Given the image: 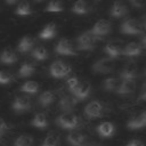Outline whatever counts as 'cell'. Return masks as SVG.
<instances>
[{
  "mask_svg": "<svg viewBox=\"0 0 146 146\" xmlns=\"http://www.w3.org/2000/svg\"><path fill=\"white\" fill-rule=\"evenodd\" d=\"M57 125L66 130H74L79 125V117L72 112H64L56 119Z\"/></svg>",
  "mask_w": 146,
  "mask_h": 146,
  "instance_id": "1",
  "label": "cell"
},
{
  "mask_svg": "<svg viewBox=\"0 0 146 146\" xmlns=\"http://www.w3.org/2000/svg\"><path fill=\"white\" fill-rule=\"evenodd\" d=\"M98 39L91 31L83 32L78 38V49L80 50H92L95 47V42Z\"/></svg>",
  "mask_w": 146,
  "mask_h": 146,
  "instance_id": "2",
  "label": "cell"
},
{
  "mask_svg": "<svg viewBox=\"0 0 146 146\" xmlns=\"http://www.w3.org/2000/svg\"><path fill=\"white\" fill-rule=\"evenodd\" d=\"M120 31L124 34H140L143 32V24L136 18H129L121 24Z\"/></svg>",
  "mask_w": 146,
  "mask_h": 146,
  "instance_id": "3",
  "label": "cell"
},
{
  "mask_svg": "<svg viewBox=\"0 0 146 146\" xmlns=\"http://www.w3.org/2000/svg\"><path fill=\"white\" fill-rule=\"evenodd\" d=\"M114 70V62L111 57H104L92 64V71L99 74H107Z\"/></svg>",
  "mask_w": 146,
  "mask_h": 146,
  "instance_id": "4",
  "label": "cell"
},
{
  "mask_svg": "<svg viewBox=\"0 0 146 146\" xmlns=\"http://www.w3.org/2000/svg\"><path fill=\"white\" fill-rule=\"evenodd\" d=\"M71 71H72L71 66L63 60H55L50 65V74L57 79L66 76L67 74L71 73Z\"/></svg>",
  "mask_w": 146,
  "mask_h": 146,
  "instance_id": "5",
  "label": "cell"
},
{
  "mask_svg": "<svg viewBox=\"0 0 146 146\" xmlns=\"http://www.w3.org/2000/svg\"><path fill=\"white\" fill-rule=\"evenodd\" d=\"M103 113H104V105L99 100H92L88 103L87 106L84 107V114L90 119L99 117L103 115Z\"/></svg>",
  "mask_w": 146,
  "mask_h": 146,
  "instance_id": "6",
  "label": "cell"
},
{
  "mask_svg": "<svg viewBox=\"0 0 146 146\" xmlns=\"http://www.w3.org/2000/svg\"><path fill=\"white\" fill-rule=\"evenodd\" d=\"M79 99L74 95H64L58 103V107L63 112H72L75 105L78 104Z\"/></svg>",
  "mask_w": 146,
  "mask_h": 146,
  "instance_id": "7",
  "label": "cell"
},
{
  "mask_svg": "<svg viewBox=\"0 0 146 146\" xmlns=\"http://www.w3.org/2000/svg\"><path fill=\"white\" fill-rule=\"evenodd\" d=\"M30 107H31V98L26 95H19L13 102V110L17 113L25 112Z\"/></svg>",
  "mask_w": 146,
  "mask_h": 146,
  "instance_id": "8",
  "label": "cell"
},
{
  "mask_svg": "<svg viewBox=\"0 0 146 146\" xmlns=\"http://www.w3.org/2000/svg\"><path fill=\"white\" fill-rule=\"evenodd\" d=\"M55 51L59 55H65V56H74L75 55V51L73 49L71 41H68L65 38H63L58 41V43L56 44Z\"/></svg>",
  "mask_w": 146,
  "mask_h": 146,
  "instance_id": "9",
  "label": "cell"
},
{
  "mask_svg": "<svg viewBox=\"0 0 146 146\" xmlns=\"http://www.w3.org/2000/svg\"><path fill=\"white\" fill-rule=\"evenodd\" d=\"M90 31L97 36L105 35V34L110 33V31H111V23L107 19H99L94 24V26Z\"/></svg>",
  "mask_w": 146,
  "mask_h": 146,
  "instance_id": "10",
  "label": "cell"
},
{
  "mask_svg": "<svg viewBox=\"0 0 146 146\" xmlns=\"http://www.w3.org/2000/svg\"><path fill=\"white\" fill-rule=\"evenodd\" d=\"M90 91H91V84L88 81H84V82H79L78 87L72 91V95H74L80 102L87 98L90 95Z\"/></svg>",
  "mask_w": 146,
  "mask_h": 146,
  "instance_id": "11",
  "label": "cell"
},
{
  "mask_svg": "<svg viewBox=\"0 0 146 146\" xmlns=\"http://www.w3.org/2000/svg\"><path fill=\"white\" fill-rule=\"evenodd\" d=\"M122 80H135L138 75V68L137 65L133 62H129L128 64L124 65L120 73Z\"/></svg>",
  "mask_w": 146,
  "mask_h": 146,
  "instance_id": "12",
  "label": "cell"
},
{
  "mask_svg": "<svg viewBox=\"0 0 146 146\" xmlns=\"http://www.w3.org/2000/svg\"><path fill=\"white\" fill-rule=\"evenodd\" d=\"M66 140L68 144H71L72 146H83L87 143V137L84 133H82L81 131H71L67 137Z\"/></svg>",
  "mask_w": 146,
  "mask_h": 146,
  "instance_id": "13",
  "label": "cell"
},
{
  "mask_svg": "<svg viewBox=\"0 0 146 146\" xmlns=\"http://www.w3.org/2000/svg\"><path fill=\"white\" fill-rule=\"evenodd\" d=\"M104 51L108 55V57H111V58H116V57H119L120 55H122L123 47H122L121 42L112 41V42H108V43L105 46Z\"/></svg>",
  "mask_w": 146,
  "mask_h": 146,
  "instance_id": "14",
  "label": "cell"
},
{
  "mask_svg": "<svg viewBox=\"0 0 146 146\" xmlns=\"http://www.w3.org/2000/svg\"><path fill=\"white\" fill-rule=\"evenodd\" d=\"M127 13H128L127 6H125L122 1H120V0H116V1L112 5V7H111V9H110V15H111L112 17H114V18L123 17V16L127 15Z\"/></svg>",
  "mask_w": 146,
  "mask_h": 146,
  "instance_id": "15",
  "label": "cell"
},
{
  "mask_svg": "<svg viewBox=\"0 0 146 146\" xmlns=\"http://www.w3.org/2000/svg\"><path fill=\"white\" fill-rule=\"evenodd\" d=\"M135 90H136L135 80H123L115 89L116 94L119 95H129V94H132Z\"/></svg>",
  "mask_w": 146,
  "mask_h": 146,
  "instance_id": "16",
  "label": "cell"
},
{
  "mask_svg": "<svg viewBox=\"0 0 146 146\" xmlns=\"http://www.w3.org/2000/svg\"><path fill=\"white\" fill-rule=\"evenodd\" d=\"M114 125L112 122H108V121H105V122H102L98 127H97V132L99 133V136L102 137H111L113 133H114Z\"/></svg>",
  "mask_w": 146,
  "mask_h": 146,
  "instance_id": "17",
  "label": "cell"
},
{
  "mask_svg": "<svg viewBox=\"0 0 146 146\" xmlns=\"http://www.w3.org/2000/svg\"><path fill=\"white\" fill-rule=\"evenodd\" d=\"M140 52H141V46L138 42H130V43H128L123 48V51H122L123 55L129 56V57L138 56Z\"/></svg>",
  "mask_w": 146,
  "mask_h": 146,
  "instance_id": "18",
  "label": "cell"
},
{
  "mask_svg": "<svg viewBox=\"0 0 146 146\" xmlns=\"http://www.w3.org/2000/svg\"><path fill=\"white\" fill-rule=\"evenodd\" d=\"M55 35H56V25H55L54 23L47 24V25L42 29V31L39 33V38L42 39V40L52 39Z\"/></svg>",
  "mask_w": 146,
  "mask_h": 146,
  "instance_id": "19",
  "label": "cell"
},
{
  "mask_svg": "<svg viewBox=\"0 0 146 146\" xmlns=\"http://www.w3.org/2000/svg\"><path fill=\"white\" fill-rule=\"evenodd\" d=\"M31 124L38 129H46L48 127V119L44 113H36L31 122Z\"/></svg>",
  "mask_w": 146,
  "mask_h": 146,
  "instance_id": "20",
  "label": "cell"
},
{
  "mask_svg": "<svg viewBox=\"0 0 146 146\" xmlns=\"http://www.w3.org/2000/svg\"><path fill=\"white\" fill-rule=\"evenodd\" d=\"M60 143V137L56 131H50L46 138L43 139L42 144L40 146H59Z\"/></svg>",
  "mask_w": 146,
  "mask_h": 146,
  "instance_id": "21",
  "label": "cell"
},
{
  "mask_svg": "<svg viewBox=\"0 0 146 146\" xmlns=\"http://www.w3.org/2000/svg\"><path fill=\"white\" fill-rule=\"evenodd\" d=\"M0 60L3 64H14L17 60V56H16V54L10 48H7V49H5V50L1 51V54H0Z\"/></svg>",
  "mask_w": 146,
  "mask_h": 146,
  "instance_id": "22",
  "label": "cell"
},
{
  "mask_svg": "<svg viewBox=\"0 0 146 146\" xmlns=\"http://www.w3.org/2000/svg\"><path fill=\"white\" fill-rule=\"evenodd\" d=\"M72 11L78 15H84L89 11V5L86 0H76L72 6Z\"/></svg>",
  "mask_w": 146,
  "mask_h": 146,
  "instance_id": "23",
  "label": "cell"
},
{
  "mask_svg": "<svg viewBox=\"0 0 146 146\" xmlns=\"http://www.w3.org/2000/svg\"><path fill=\"white\" fill-rule=\"evenodd\" d=\"M33 44H34V40H33L31 36L26 35V36H23V38L21 39V41H19L17 48H18V51H21V52H26V51H29V50H31V49L33 48Z\"/></svg>",
  "mask_w": 146,
  "mask_h": 146,
  "instance_id": "24",
  "label": "cell"
},
{
  "mask_svg": "<svg viewBox=\"0 0 146 146\" xmlns=\"http://www.w3.org/2000/svg\"><path fill=\"white\" fill-rule=\"evenodd\" d=\"M55 98H56V96H55V94H54V91H51V90H46V91H43L41 95H40V97H39V103H40V105H42V106H49L50 104H52L54 103V100H55Z\"/></svg>",
  "mask_w": 146,
  "mask_h": 146,
  "instance_id": "25",
  "label": "cell"
},
{
  "mask_svg": "<svg viewBox=\"0 0 146 146\" xmlns=\"http://www.w3.org/2000/svg\"><path fill=\"white\" fill-rule=\"evenodd\" d=\"M34 72H35L34 65L32 63L26 62V63H23L22 66L19 67V70H18V76L19 78H26V76L32 75Z\"/></svg>",
  "mask_w": 146,
  "mask_h": 146,
  "instance_id": "26",
  "label": "cell"
},
{
  "mask_svg": "<svg viewBox=\"0 0 146 146\" xmlns=\"http://www.w3.org/2000/svg\"><path fill=\"white\" fill-rule=\"evenodd\" d=\"M14 146H33V137L26 133L21 135L15 139Z\"/></svg>",
  "mask_w": 146,
  "mask_h": 146,
  "instance_id": "27",
  "label": "cell"
},
{
  "mask_svg": "<svg viewBox=\"0 0 146 146\" xmlns=\"http://www.w3.org/2000/svg\"><path fill=\"white\" fill-rule=\"evenodd\" d=\"M44 10L48 13H59L64 10V5L60 0H50Z\"/></svg>",
  "mask_w": 146,
  "mask_h": 146,
  "instance_id": "28",
  "label": "cell"
},
{
  "mask_svg": "<svg viewBox=\"0 0 146 146\" xmlns=\"http://www.w3.org/2000/svg\"><path fill=\"white\" fill-rule=\"evenodd\" d=\"M32 57L38 60H44L48 58V51L43 46H38L32 50Z\"/></svg>",
  "mask_w": 146,
  "mask_h": 146,
  "instance_id": "29",
  "label": "cell"
},
{
  "mask_svg": "<svg viewBox=\"0 0 146 146\" xmlns=\"http://www.w3.org/2000/svg\"><path fill=\"white\" fill-rule=\"evenodd\" d=\"M16 14L19 15V16H26V15H30L31 14V6L29 3V1L26 0H22L17 8H16Z\"/></svg>",
  "mask_w": 146,
  "mask_h": 146,
  "instance_id": "30",
  "label": "cell"
},
{
  "mask_svg": "<svg viewBox=\"0 0 146 146\" xmlns=\"http://www.w3.org/2000/svg\"><path fill=\"white\" fill-rule=\"evenodd\" d=\"M21 90L26 94H36L39 90V84L35 81H27L21 87Z\"/></svg>",
  "mask_w": 146,
  "mask_h": 146,
  "instance_id": "31",
  "label": "cell"
},
{
  "mask_svg": "<svg viewBox=\"0 0 146 146\" xmlns=\"http://www.w3.org/2000/svg\"><path fill=\"white\" fill-rule=\"evenodd\" d=\"M127 127H128V129H130V130H138V129L144 128L145 125H144V123H143L140 116L138 115V116H133V117H131V119L128 121Z\"/></svg>",
  "mask_w": 146,
  "mask_h": 146,
  "instance_id": "32",
  "label": "cell"
},
{
  "mask_svg": "<svg viewBox=\"0 0 146 146\" xmlns=\"http://www.w3.org/2000/svg\"><path fill=\"white\" fill-rule=\"evenodd\" d=\"M103 89L106 90V91H113L117 88V80L116 78H107L103 81V84H102Z\"/></svg>",
  "mask_w": 146,
  "mask_h": 146,
  "instance_id": "33",
  "label": "cell"
},
{
  "mask_svg": "<svg viewBox=\"0 0 146 146\" xmlns=\"http://www.w3.org/2000/svg\"><path fill=\"white\" fill-rule=\"evenodd\" d=\"M14 76L9 71H0V84H8L13 81Z\"/></svg>",
  "mask_w": 146,
  "mask_h": 146,
  "instance_id": "34",
  "label": "cell"
},
{
  "mask_svg": "<svg viewBox=\"0 0 146 146\" xmlns=\"http://www.w3.org/2000/svg\"><path fill=\"white\" fill-rule=\"evenodd\" d=\"M67 87H68V89L71 90V91H73L76 87H78V84H79V79L78 78H75V76H72V78H70L67 81Z\"/></svg>",
  "mask_w": 146,
  "mask_h": 146,
  "instance_id": "35",
  "label": "cell"
},
{
  "mask_svg": "<svg viewBox=\"0 0 146 146\" xmlns=\"http://www.w3.org/2000/svg\"><path fill=\"white\" fill-rule=\"evenodd\" d=\"M138 102H146V82L141 87L140 94L138 96Z\"/></svg>",
  "mask_w": 146,
  "mask_h": 146,
  "instance_id": "36",
  "label": "cell"
},
{
  "mask_svg": "<svg viewBox=\"0 0 146 146\" xmlns=\"http://www.w3.org/2000/svg\"><path fill=\"white\" fill-rule=\"evenodd\" d=\"M129 1L136 8H141V7H144L146 5V0H129Z\"/></svg>",
  "mask_w": 146,
  "mask_h": 146,
  "instance_id": "37",
  "label": "cell"
},
{
  "mask_svg": "<svg viewBox=\"0 0 146 146\" xmlns=\"http://www.w3.org/2000/svg\"><path fill=\"white\" fill-rule=\"evenodd\" d=\"M125 146H144V144H143V141H140V140H138V139H132V140L129 141Z\"/></svg>",
  "mask_w": 146,
  "mask_h": 146,
  "instance_id": "38",
  "label": "cell"
},
{
  "mask_svg": "<svg viewBox=\"0 0 146 146\" xmlns=\"http://www.w3.org/2000/svg\"><path fill=\"white\" fill-rule=\"evenodd\" d=\"M6 128H7V124H6V122L0 117V137L3 135V132L6 131Z\"/></svg>",
  "mask_w": 146,
  "mask_h": 146,
  "instance_id": "39",
  "label": "cell"
},
{
  "mask_svg": "<svg viewBox=\"0 0 146 146\" xmlns=\"http://www.w3.org/2000/svg\"><path fill=\"white\" fill-rule=\"evenodd\" d=\"M139 116H140V119H141V121H143L144 125L146 127V110H145V111H144V112H143V113H141Z\"/></svg>",
  "mask_w": 146,
  "mask_h": 146,
  "instance_id": "40",
  "label": "cell"
},
{
  "mask_svg": "<svg viewBox=\"0 0 146 146\" xmlns=\"http://www.w3.org/2000/svg\"><path fill=\"white\" fill-rule=\"evenodd\" d=\"M140 22H141V24H143V27H145V29H146V14L141 17V21H140Z\"/></svg>",
  "mask_w": 146,
  "mask_h": 146,
  "instance_id": "41",
  "label": "cell"
},
{
  "mask_svg": "<svg viewBox=\"0 0 146 146\" xmlns=\"http://www.w3.org/2000/svg\"><path fill=\"white\" fill-rule=\"evenodd\" d=\"M83 146H100L98 143H86Z\"/></svg>",
  "mask_w": 146,
  "mask_h": 146,
  "instance_id": "42",
  "label": "cell"
},
{
  "mask_svg": "<svg viewBox=\"0 0 146 146\" xmlns=\"http://www.w3.org/2000/svg\"><path fill=\"white\" fill-rule=\"evenodd\" d=\"M18 0H6V2L8 3V5H14V3H16Z\"/></svg>",
  "mask_w": 146,
  "mask_h": 146,
  "instance_id": "43",
  "label": "cell"
},
{
  "mask_svg": "<svg viewBox=\"0 0 146 146\" xmlns=\"http://www.w3.org/2000/svg\"><path fill=\"white\" fill-rule=\"evenodd\" d=\"M0 146H7V143L3 139H0Z\"/></svg>",
  "mask_w": 146,
  "mask_h": 146,
  "instance_id": "44",
  "label": "cell"
},
{
  "mask_svg": "<svg viewBox=\"0 0 146 146\" xmlns=\"http://www.w3.org/2000/svg\"><path fill=\"white\" fill-rule=\"evenodd\" d=\"M143 44H144V46L146 47V35H145V36L143 38Z\"/></svg>",
  "mask_w": 146,
  "mask_h": 146,
  "instance_id": "45",
  "label": "cell"
},
{
  "mask_svg": "<svg viewBox=\"0 0 146 146\" xmlns=\"http://www.w3.org/2000/svg\"><path fill=\"white\" fill-rule=\"evenodd\" d=\"M34 1H36V2H41V1H43V0H34Z\"/></svg>",
  "mask_w": 146,
  "mask_h": 146,
  "instance_id": "46",
  "label": "cell"
},
{
  "mask_svg": "<svg viewBox=\"0 0 146 146\" xmlns=\"http://www.w3.org/2000/svg\"><path fill=\"white\" fill-rule=\"evenodd\" d=\"M145 76H146V66H145Z\"/></svg>",
  "mask_w": 146,
  "mask_h": 146,
  "instance_id": "47",
  "label": "cell"
}]
</instances>
